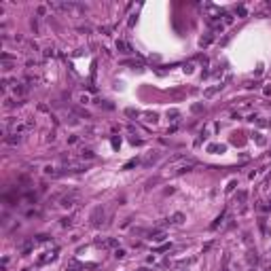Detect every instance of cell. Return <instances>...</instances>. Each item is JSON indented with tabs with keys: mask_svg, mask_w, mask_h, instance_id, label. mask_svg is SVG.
<instances>
[{
	"mask_svg": "<svg viewBox=\"0 0 271 271\" xmlns=\"http://www.w3.org/2000/svg\"><path fill=\"white\" fill-rule=\"evenodd\" d=\"M195 165H197V161L191 159V157H174V159L163 167V174L165 176H180V174H184V172H191Z\"/></svg>",
	"mask_w": 271,
	"mask_h": 271,
	"instance_id": "cell-1",
	"label": "cell"
},
{
	"mask_svg": "<svg viewBox=\"0 0 271 271\" xmlns=\"http://www.w3.org/2000/svg\"><path fill=\"white\" fill-rule=\"evenodd\" d=\"M76 199H79V191H72V193H68V195H64V197H61L59 206H61V208H72Z\"/></svg>",
	"mask_w": 271,
	"mask_h": 271,
	"instance_id": "cell-2",
	"label": "cell"
},
{
	"mask_svg": "<svg viewBox=\"0 0 271 271\" xmlns=\"http://www.w3.org/2000/svg\"><path fill=\"white\" fill-rule=\"evenodd\" d=\"M104 218V208L102 206H97V208H93V212H91V216H89V220L93 224H100V220Z\"/></svg>",
	"mask_w": 271,
	"mask_h": 271,
	"instance_id": "cell-3",
	"label": "cell"
},
{
	"mask_svg": "<svg viewBox=\"0 0 271 271\" xmlns=\"http://www.w3.org/2000/svg\"><path fill=\"white\" fill-rule=\"evenodd\" d=\"M165 237H167V233H165L163 229H155V231H151V233H148V239H151V242H157V244H159V242H163Z\"/></svg>",
	"mask_w": 271,
	"mask_h": 271,
	"instance_id": "cell-4",
	"label": "cell"
},
{
	"mask_svg": "<svg viewBox=\"0 0 271 271\" xmlns=\"http://www.w3.org/2000/svg\"><path fill=\"white\" fill-rule=\"evenodd\" d=\"M57 259V250H51V252H45V256L38 259V265H47V263H53Z\"/></svg>",
	"mask_w": 271,
	"mask_h": 271,
	"instance_id": "cell-5",
	"label": "cell"
},
{
	"mask_svg": "<svg viewBox=\"0 0 271 271\" xmlns=\"http://www.w3.org/2000/svg\"><path fill=\"white\" fill-rule=\"evenodd\" d=\"M169 220H172V224H182V223H184V214H182V212L172 214V218H169Z\"/></svg>",
	"mask_w": 271,
	"mask_h": 271,
	"instance_id": "cell-6",
	"label": "cell"
},
{
	"mask_svg": "<svg viewBox=\"0 0 271 271\" xmlns=\"http://www.w3.org/2000/svg\"><path fill=\"white\" fill-rule=\"evenodd\" d=\"M223 220H224V212H220L218 216H216V220H214V223L210 224V229H212V231H214V229H218V227L223 224Z\"/></svg>",
	"mask_w": 271,
	"mask_h": 271,
	"instance_id": "cell-7",
	"label": "cell"
},
{
	"mask_svg": "<svg viewBox=\"0 0 271 271\" xmlns=\"http://www.w3.org/2000/svg\"><path fill=\"white\" fill-rule=\"evenodd\" d=\"M117 49L121 51V53H131V47L127 45V43H123V40H119V43H117Z\"/></svg>",
	"mask_w": 271,
	"mask_h": 271,
	"instance_id": "cell-8",
	"label": "cell"
},
{
	"mask_svg": "<svg viewBox=\"0 0 271 271\" xmlns=\"http://www.w3.org/2000/svg\"><path fill=\"white\" fill-rule=\"evenodd\" d=\"M32 248H34V239H28L24 246H21V252H24V254H28V252H30Z\"/></svg>",
	"mask_w": 271,
	"mask_h": 271,
	"instance_id": "cell-9",
	"label": "cell"
},
{
	"mask_svg": "<svg viewBox=\"0 0 271 271\" xmlns=\"http://www.w3.org/2000/svg\"><path fill=\"white\" fill-rule=\"evenodd\" d=\"M21 142V136L19 133H13L11 138H7V144H19Z\"/></svg>",
	"mask_w": 271,
	"mask_h": 271,
	"instance_id": "cell-10",
	"label": "cell"
},
{
	"mask_svg": "<svg viewBox=\"0 0 271 271\" xmlns=\"http://www.w3.org/2000/svg\"><path fill=\"white\" fill-rule=\"evenodd\" d=\"M28 87H30V85H17V87H15V95H24L25 91H28Z\"/></svg>",
	"mask_w": 271,
	"mask_h": 271,
	"instance_id": "cell-11",
	"label": "cell"
},
{
	"mask_svg": "<svg viewBox=\"0 0 271 271\" xmlns=\"http://www.w3.org/2000/svg\"><path fill=\"white\" fill-rule=\"evenodd\" d=\"M157 157H159V153H153V155H148V157L144 159V165H151V163H155V161H157Z\"/></svg>",
	"mask_w": 271,
	"mask_h": 271,
	"instance_id": "cell-12",
	"label": "cell"
},
{
	"mask_svg": "<svg viewBox=\"0 0 271 271\" xmlns=\"http://www.w3.org/2000/svg\"><path fill=\"white\" fill-rule=\"evenodd\" d=\"M235 199L239 201V203H244V201L248 199V193H246V191H239V193H237V195H235Z\"/></svg>",
	"mask_w": 271,
	"mask_h": 271,
	"instance_id": "cell-13",
	"label": "cell"
},
{
	"mask_svg": "<svg viewBox=\"0 0 271 271\" xmlns=\"http://www.w3.org/2000/svg\"><path fill=\"white\" fill-rule=\"evenodd\" d=\"M136 165H138V159H129L127 163L123 165V169H131V167H136Z\"/></svg>",
	"mask_w": 271,
	"mask_h": 271,
	"instance_id": "cell-14",
	"label": "cell"
},
{
	"mask_svg": "<svg viewBox=\"0 0 271 271\" xmlns=\"http://www.w3.org/2000/svg\"><path fill=\"white\" fill-rule=\"evenodd\" d=\"M210 43H212V34H208V36H203V38H201V47H208Z\"/></svg>",
	"mask_w": 271,
	"mask_h": 271,
	"instance_id": "cell-15",
	"label": "cell"
},
{
	"mask_svg": "<svg viewBox=\"0 0 271 271\" xmlns=\"http://www.w3.org/2000/svg\"><path fill=\"white\" fill-rule=\"evenodd\" d=\"M259 260V256H256V252H248V263L252 265V263H256Z\"/></svg>",
	"mask_w": 271,
	"mask_h": 271,
	"instance_id": "cell-16",
	"label": "cell"
},
{
	"mask_svg": "<svg viewBox=\"0 0 271 271\" xmlns=\"http://www.w3.org/2000/svg\"><path fill=\"white\" fill-rule=\"evenodd\" d=\"M93 157H95V155L91 153V151H83V153H81V159H93Z\"/></svg>",
	"mask_w": 271,
	"mask_h": 271,
	"instance_id": "cell-17",
	"label": "cell"
},
{
	"mask_svg": "<svg viewBox=\"0 0 271 271\" xmlns=\"http://www.w3.org/2000/svg\"><path fill=\"white\" fill-rule=\"evenodd\" d=\"M235 11L239 13V15H242V17H246V15H248V11H246V7H244V4H239V7H237Z\"/></svg>",
	"mask_w": 271,
	"mask_h": 271,
	"instance_id": "cell-18",
	"label": "cell"
},
{
	"mask_svg": "<svg viewBox=\"0 0 271 271\" xmlns=\"http://www.w3.org/2000/svg\"><path fill=\"white\" fill-rule=\"evenodd\" d=\"M115 256H117V259H123V256H125V250H123V248H117V250H115Z\"/></svg>",
	"mask_w": 271,
	"mask_h": 271,
	"instance_id": "cell-19",
	"label": "cell"
},
{
	"mask_svg": "<svg viewBox=\"0 0 271 271\" xmlns=\"http://www.w3.org/2000/svg\"><path fill=\"white\" fill-rule=\"evenodd\" d=\"M53 55H55V49H45V57H53Z\"/></svg>",
	"mask_w": 271,
	"mask_h": 271,
	"instance_id": "cell-20",
	"label": "cell"
},
{
	"mask_svg": "<svg viewBox=\"0 0 271 271\" xmlns=\"http://www.w3.org/2000/svg\"><path fill=\"white\" fill-rule=\"evenodd\" d=\"M259 227H260V231H263V233H267V224H265V218H260V220H259Z\"/></svg>",
	"mask_w": 271,
	"mask_h": 271,
	"instance_id": "cell-21",
	"label": "cell"
},
{
	"mask_svg": "<svg viewBox=\"0 0 271 271\" xmlns=\"http://www.w3.org/2000/svg\"><path fill=\"white\" fill-rule=\"evenodd\" d=\"M223 17H224V24H227V25L233 24V17H231V15H223Z\"/></svg>",
	"mask_w": 271,
	"mask_h": 271,
	"instance_id": "cell-22",
	"label": "cell"
},
{
	"mask_svg": "<svg viewBox=\"0 0 271 271\" xmlns=\"http://www.w3.org/2000/svg\"><path fill=\"white\" fill-rule=\"evenodd\" d=\"M223 271H231V269H229V267H227V265H224V267H223Z\"/></svg>",
	"mask_w": 271,
	"mask_h": 271,
	"instance_id": "cell-23",
	"label": "cell"
},
{
	"mask_svg": "<svg viewBox=\"0 0 271 271\" xmlns=\"http://www.w3.org/2000/svg\"><path fill=\"white\" fill-rule=\"evenodd\" d=\"M138 271H148V269H144V267H142V269H138Z\"/></svg>",
	"mask_w": 271,
	"mask_h": 271,
	"instance_id": "cell-24",
	"label": "cell"
},
{
	"mask_svg": "<svg viewBox=\"0 0 271 271\" xmlns=\"http://www.w3.org/2000/svg\"><path fill=\"white\" fill-rule=\"evenodd\" d=\"M265 271H271V265H269V267H267V269H265Z\"/></svg>",
	"mask_w": 271,
	"mask_h": 271,
	"instance_id": "cell-25",
	"label": "cell"
},
{
	"mask_svg": "<svg viewBox=\"0 0 271 271\" xmlns=\"http://www.w3.org/2000/svg\"><path fill=\"white\" fill-rule=\"evenodd\" d=\"M252 271H254V269H252Z\"/></svg>",
	"mask_w": 271,
	"mask_h": 271,
	"instance_id": "cell-26",
	"label": "cell"
}]
</instances>
